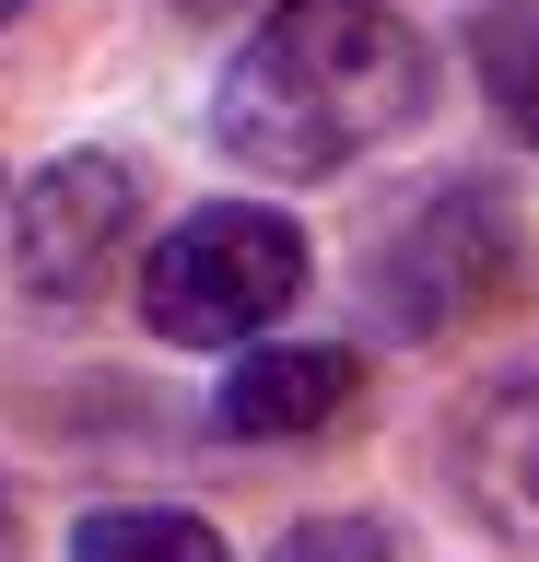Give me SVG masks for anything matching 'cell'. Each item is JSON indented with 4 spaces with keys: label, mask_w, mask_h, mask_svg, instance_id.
I'll list each match as a JSON object with an SVG mask.
<instances>
[{
    "label": "cell",
    "mask_w": 539,
    "mask_h": 562,
    "mask_svg": "<svg viewBox=\"0 0 539 562\" xmlns=\"http://www.w3.org/2000/svg\"><path fill=\"white\" fill-rule=\"evenodd\" d=\"M363 363L340 340H235V363H223L212 386V434H235V446H293V434H328V422L352 411Z\"/></svg>",
    "instance_id": "cell-5"
},
{
    "label": "cell",
    "mask_w": 539,
    "mask_h": 562,
    "mask_svg": "<svg viewBox=\"0 0 539 562\" xmlns=\"http://www.w3.org/2000/svg\"><path fill=\"white\" fill-rule=\"evenodd\" d=\"M434 105V47L388 0H270L212 82V130L258 176H340Z\"/></svg>",
    "instance_id": "cell-1"
},
{
    "label": "cell",
    "mask_w": 539,
    "mask_h": 562,
    "mask_svg": "<svg viewBox=\"0 0 539 562\" xmlns=\"http://www.w3.org/2000/svg\"><path fill=\"white\" fill-rule=\"evenodd\" d=\"M446 481L493 539H539V363L469 386L446 422Z\"/></svg>",
    "instance_id": "cell-6"
},
{
    "label": "cell",
    "mask_w": 539,
    "mask_h": 562,
    "mask_svg": "<svg viewBox=\"0 0 539 562\" xmlns=\"http://www.w3.org/2000/svg\"><path fill=\"white\" fill-rule=\"evenodd\" d=\"M528 281V223L493 176H446V188H411V200L363 235V293L398 340H458Z\"/></svg>",
    "instance_id": "cell-2"
},
{
    "label": "cell",
    "mask_w": 539,
    "mask_h": 562,
    "mask_svg": "<svg viewBox=\"0 0 539 562\" xmlns=\"http://www.w3.org/2000/svg\"><path fill=\"white\" fill-rule=\"evenodd\" d=\"M270 562H398L388 551V527L375 516H305V527H282V551Z\"/></svg>",
    "instance_id": "cell-9"
},
{
    "label": "cell",
    "mask_w": 539,
    "mask_h": 562,
    "mask_svg": "<svg viewBox=\"0 0 539 562\" xmlns=\"http://www.w3.org/2000/svg\"><path fill=\"white\" fill-rule=\"evenodd\" d=\"M188 12H270V0H188Z\"/></svg>",
    "instance_id": "cell-10"
},
{
    "label": "cell",
    "mask_w": 539,
    "mask_h": 562,
    "mask_svg": "<svg viewBox=\"0 0 539 562\" xmlns=\"http://www.w3.org/2000/svg\"><path fill=\"white\" fill-rule=\"evenodd\" d=\"M130 235H142V176L117 153H59V165H36L12 188V281L36 305L94 293L130 258Z\"/></svg>",
    "instance_id": "cell-4"
},
{
    "label": "cell",
    "mask_w": 539,
    "mask_h": 562,
    "mask_svg": "<svg viewBox=\"0 0 539 562\" xmlns=\"http://www.w3.org/2000/svg\"><path fill=\"white\" fill-rule=\"evenodd\" d=\"M71 562H235L223 551L212 516H188V504H94L71 527Z\"/></svg>",
    "instance_id": "cell-7"
},
{
    "label": "cell",
    "mask_w": 539,
    "mask_h": 562,
    "mask_svg": "<svg viewBox=\"0 0 539 562\" xmlns=\"http://www.w3.org/2000/svg\"><path fill=\"white\" fill-rule=\"evenodd\" d=\"M12 12H24V0H0V24H12Z\"/></svg>",
    "instance_id": "cell-12"
},
{
    "label": "cell",
    "mask_w": 539,
    "mask_h": 562,
    "mask_svg": "<svg viewBox=\"0 0 539 562\" xmlns=\"http://www.w3.org/2000/svg\"><path fill=\"white\" fill-rule=\"evenodd\" d=\"M469 59H481V94H493V117L539 153V0H481Z\"/></svg>",
    "instance_id": "cell-8"
},
{
    "label": "cell",
    "mask_w": 539,
    "mask_h": 562,
    "mask_svg": "<svg viewBox=\"0 0 539 562\" xmlns=\"http://www.w3.org/2000/svg\"><path fill=\"white\" fill-rule=\"evenodd\" d=\"M12 539H24V527H12V492H0V562H12Z\"/></svg>",
    "instance_id": "cell-11"
},
{
    "label": "cell",
    "mask_w": 539,
    "mask_h": 562,
    "mask_svg": "<svg viewBox=\"0 0 539 562\" xmlns=\"http://www.w3.org/2000/svg\"><path fill=\"white\" fill-rule=\"evenodd\" d=\"M293 293H305V235L258 200H212L165 223L142 258V328L177 351H235L258 328H282Z\"/></svg>",
    "instance_id": "cell-3"
}]
</instances>
